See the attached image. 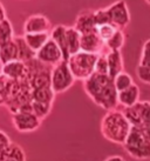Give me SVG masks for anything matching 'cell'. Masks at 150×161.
I'll use <instances>...</instances> for the list:
<instances>
[{
  "instance_id": "22",
  "label": "cell",
  "mask_w": 150,
  "mask_h": 161,
  "mask_svg": "<svg viewBox=\"0 0 150 161\" xmlns=\"http://www.w3.org/2000/svg\"><path fill=\"white\" fill-rule=\"evenodd\" d=\"M56 94L54 93L52 87H46V88H40V90L33 91V101L44 103H52L53 105L54 98Z\"/></svg>"
},
{
  "instance_id": "30",
  "label": "cell",
  "mask_w": 150,
  "mask_h": 161,
  "mask_svg": "<svg viewBox=\"0 0 150 161\" xmlns=\"http://www.w3.org/2000/svg\"><path fill=\"white\" fill-rule=\"evenodd\" d=\"M140 66L150 67V40H147L142 48V55L140 59Z\"/></svg>"
},
{
  "instance_id": "10",
  "label": "cell",
  "mask_w": 150,
  "mask_h": 161,
  "mask_svg": "<svg viewBox=\"0 0 150 161\" xmlns=\"http://www.w3.org/2000/svg\"><path fill=\"white\" fill-rule=\"evenodd\" d=\"M36 59L40 60L41 63L54 67L61 61H63V54L60 47L52 39H49L47 44L36 53Z\"/></svg>"
},
{
  "instance_id": "6",
  "label": "cell",
  "mask_w": 150,
  "mask_h": 161,
  "mask_svg": "<svg viewBox=\"0 0 150 161\" xmlns=\"http://www.w3.org/2000/svg\"><path fill=\"white\" fill-rule=\"evenodd\" d=\"M130 125L137 128H144L150 125V101H140L135 106L122 109Z\"/></svg>"
},
{
  "instance_id": "3",
  "label": "cell",
  "mask_w": 150,
  "mask_h": 161,
  "mask_svg": "<svg viewBox=\"0 0 150 161\" xmlns=\"http://www.w3.org/2000/svg\"><path fill=\"white\" fill-rule=\"evenodd\" d=\"M100 55L87 53L81 51L79 53L72 55L68 60V66L75 80L84 81L95 73L97 59Z\"/></svg>"
},
{
  "instance_id": "4",
  "label": "cell",
  "mask_w": 150,
  "mask_h": 161,
  "mask_svg": "<svg viewBox=\"0 0 150 161\" xmlns=\"http://www.w3.org/2000/svg\"><path fill=\"white\" fill-rule=\"evenodd\" d=\"M123 147L124 151L136 160L150 159V140L141 128L132 127Z\"/></svg>"
},
{
  "instance_id": "36",
  "label": "cell",
  "mask_w": 150,
  "mask_h": 161,
  "mask_svg": "<svg viewBox=\"0 0 150 161\" xmlns=\"http://www.w3.org/2000/svg\"><path fill=\"white\" fill-rule=\"evenodd\" d=\"M146 3H147V4H148V5H150V0H147Z\"/></svg>"
},
{
  "instance_id": "2",
  "label": "cell",
  "mask_w": 150,
  "mask_h": 161,
  "mask_svg": "<svg viewBox=\"0 0 150 161\" xmlns=\"http://www.w3.org/2000/svg\"><path fill=\"white\" fill-rule=\"evenodd\" d=\"M132 126L122 111L113 109L104 114L101 121V134L108 141L122 145L127 141Z\"/></svg>"
},
{
  "instance_id": "27",
  "label": "cell",
  "mask_w": 150,
  "mask_h": 161,
  "mask_svg": "<svg viewBox=\"0 0 150 161\" xmlns=\"http://www.w3.org/2000/svg\"><path fill=\"white\" fill-rule=\"evenodd\" d=\"M117 31H119V28L116 26H114V25H111V24L97 26V34L100 36V38H101L104 42H108V41L110 40Z\"/></svg>"
},
{
  "instance_id": "26",
  "label": "cell",
  "mask_w": 150,
  "mask_h": 161,
  "mask_svg": "<svg viewBox=\"0 0 150 161\" xmlns=\"http://www.w3.org/2000/svg\"><path fill=\"white\" fill-rule=\"evenodd\" d=\"M53 105L52 103H38V101H33L32 103V108H33V113L35 114L40 120L42 121L45 118L49 115V113L52 111Z\"/></svg>"
},
{
  "instance_id": "17",
  "label": "cell",
  "mask_w": 150,
  "mask_h": 161,
  "mask_svg": "<svg viewBox=\"0 0 150 161\" xmlns=\"http://www.w3.org/2000/svg\"><path fill=\"white\" fill-rule=\"evenodd\" d=\"M107 59L109 65V76L114 80L120 73L124 72L123 57L121 51H117V52H109L107 54Z\"/></svg>"
},
{
  "instance_id": "13",
  "label": "cell",
  "mask_w": 150,
  "mask_h": 161,
  "mask_svg": "<svg viewBox=\"0 0 150 161\" xmlns=\"http://www.w3.org/2000/svg\"><path fill=\"white\" fill-rule=\"evenodd\" d=\"M1 75H5L11 80L15 81H22L29 79L27 65L20 60L8 63L6 65H1Z\"/></svg>"
},
{
  "instance_id": "31",
  "label": "cell",
  "mask_w": 150,
  "mask_h": 161,
  "mask_svg": "<svg viewBox=\"0 0 150 161\" xmlns=\"http://www.w3.org/2000/svg\"><path fill=\"white\" fill-rule=\"evenodd\" d=\"M136 73L138 79L147 85H150V67H146V66H137Z\"/></svg>"
},
{
  "instance_id": "20",
  "label": "cell",
  "mask_w": 150,
  "mask_h": 161,
  "mask_svg": "<svg viewBox=\"0 0 150 161\" xmlns=\"http://www.w3.org/2000/svg\"><path fill=\"white\" fill-rule=\"evenodd\" d=\"M66 36L71 57L81 52V34L74 27H66Z\"/></svg>"
},
{
  "instance_id": "35",
  "label": "cell",
  "mask_w": 150,
  "mask_h": 161,
  "mask_svg": "<svg viewBox=\"0 0 150 161\" xmlns=\"http://www.w3.org/2000/svg\"><path fill=\"white\" fill-rule=\"evenodd\" d=\"M142 130L144 132V134L147 135V138L150 140V125L147 126V127H144V128H142Z\"/></svg>"
},
{
  "instance_id": "28",
  "label": "cell",
  "mask_w": 150,
  "mask_h": 161,
  "mask_svg": "<svg viewBox=\"0 0 150 161\" xmlns=\"http://www.w3.org/2000/svg\"><path fill=\"white\" fill-rule=\"evenodd\" d=\"M95 73L100 75H109V65H108V59L107 55H100L97 59Z\"/></svg>"
},
{
  "instance_id": "33",
  "label": "cell",
  "mask_w": 150,
  "mask_h": 161,
  "mask_svg": "<svg viewBox=\"0 0 150 161\" xmlns=\"http://www.w3.org/2000/svg\"><path fill=\"white\" fill-rule=\"evenodd\" d=\"M7 19V14H6V9H5V6L4 4L0 1V23L1 21H4Z\"/></svg>"
},
{
  "instance_id": "11",
  "label": "cell",
  "mask_w": 150,
  "mask_h": 161,
  "mask_svg": "<svg viewBox=\"0 0 150 161\" xmlns=\"http://www.w3.org/2000/svg\"><path fill=\"white\" fill-rule=\"evenodd\" d=\"M81 51L97 55H107L109 53L106 42L100 38L97 31L90 34L81 36Z\"/></svg>"
},
{
  "instance_id": "21",
  "label": "cell",
  "mask_w": 150,
  "mask_h": 161,
  "mask_svg": "<svg viewBox=\"0 0 150 161\" xmlns=\"http://www.w3.org/2000/svg\"><path fill=\"white\" fill-rule=\"evenodd\" d=\"M14 40L18 45V49H19V60L22 61V63H28L33 59L36 58V53L33 51V49L27 45L26 40L24 36H15Z\"/></svg>"
},
{
  "instance_id": "7",
  "label": "cell",
  "mask_w": 150,
  "mask_h": 161,
  "mask_svg": "<svg viewBox=\"0 0 150 161\" xmlns=\"http://www.w3.org/2000/svg\"><path fill=\"white\" fill-rule=\"evenodd\" d=\"M109 13L111 25L116 26L119 30H123L130 23V13H129L127 3L123 0L115 1L114 4L107 7Z\"/></svg>"
},
{
  "instance_id": "5",
  "label": "cell",
  "mask_w": 150,
  "mask_h": 161,
  "mask_svg": "<svg viewBox=\"0 0 150 161\" xmlns=\"http://www.w3.org/2000/svg\"><path fill=\"white\" fill-rule=\"evenodd\" d=\"M74 82L75 78L72 74L67 61H61L54 66L52 69V90L54 93L60 94L66 92L74 85Z\"/></svg>"
},
{
  "instance_id": "19",
  "label": "cell",
  "mask_w": 150,
  "mask_h": 161,
  "mask_svg": "<svg viewBox=\"0 0 150 161\" xmlns=\"http://www.w3.org/2000/svg\"><path fill=\"white\" fill-rule=\"evenodd\" d=\"M27 45L29 46L35 53L42 48L47 41L51 39V33H40V34H24Z\"/></svg>"
},
{
  "instance_id": "34",
  "label": "cell",
  "mask_w": 150,
  "mask_h": 161,
  "mask_svg": "<svg viewBox=\"0 0 150 161\" xmlns=\"http://www.w3.org/2000/svg\"><path fill=\"white\" fill-rule=\"evenodd\" d=\"M104 161H126L120 155H111V157H108Z\"/></svg>"
},
{
  "instance_id": "14",
  "label": "cell",
  "mask_w": 150,
  "mask_h": 161,
  "mask_svg": "<svg viewBox=\"0 0 150 161\" xmlns=\"http://www.w3.org/2000/svg\"><path fill=\"white\" fill-rule=\"evenodd\" d=\"M51 39L60 47L62 54H63V61H67V63H68V60L71 58V54H69L68 44H67L66 26H63V25H57V26L53 27V30L51 32Z\"/></svg>"
},
{
  "instance_id": "18",
  "label": "cell",
  "mask_w": 150,
  "mask_h": 161,
  "mask_svg": "<svg viewBox=\"0 0 150 161\" xmlns=\"http://www.w3.org/2000/svg\"><path fill=\"white\" fill-rule=\"evenodd\" d=\"M0 161H26V154L20 145L13 142L7 149L0 152Z\"/></svg>"
},
{
  "instance_id": "24",
  "label": "cell",
  "mask_w": 150,
  "mask_h": 161,
  "mask_svg": "<svg viewBox=\"0 0 150 161\" xmlns=\"http://www.w3.org/2000/svg\"><path fill=\"white\" fill-rule=\"evenodd\" d=\"M124 42H126V34L123 30H119L110 40L106 42V45L109 52H117L121 51V48L124 46Z\"/></svg>"
},
{
  "instance_id": "25",
  "label": "cell",
  "mask_w": 150,
  "mask_h": 161,
  "mask_svg": "<svg viewBox=\"0 0 150 161\" xmlns=\"http://www.w3.org/2000/svg\"><path fill=\"white\" fill-rule=\"evenodd\" d=\"M114 84L117 92L120 93V92H123V91L128 90L129 87H131L135 82L132 80L131 75H129L127 72H122L114 79Z\"/></svg>"
},
{
  "instance_id": "8",
  "label": "cell",
  "mask_w": 150,
  "mask_h": 161,
  "mask_svg": "<svg viewBox=\"0 0 150 161\" xmlns=\"http://www.w3.org/2000/svg\"><path fill=\"white\" fill-rule=\"evenodd\" d=\"M12 122L18 132L28 133L38 130L42 121L33 112H19L12 115Z\"/></svg>"
},
{
  "instance_id": "23",
  "label": "cell",
  "mask_w": 150,
  "mask_h": 161,
  "mask_svg": "<svg viewBox=\"0 0 150 161\" xmlns=\"http://www.w3.org/2000/svg\"><path fill=\"white\" fill-rule=\"evenodd\" d=\"M14 38H15V36H14L12 23L8 19L1 21L0 23V45L14 40Z\"/></svg>"
},
{
  "instance_id": "12",
  "label": "cell",
  "mask_w": 150,
  "mask_h": 161,
  "mask_svg": "<svg viewBox=\"0 0 150 161\" xmlns=\"http://www.w3.org/2000/svg\"><path fill=\"white\" fill-rule=\"evenodd\" d=\"M81 36L90 34L97 31L96 20H95V11L93 9H82L75 20L73 26Z\"/></svg>"
},
{
  "instance_id": "9",
  "label": "cell",
  "mask_w": 150,
  "mask_h": 161,
  "mask_svg": "<svg viewBox=\"0 0 150 161\" xmlns=\"http://www.w3.org/2000/svg\"><path fill=\"white\" fill-rule=\"evenodd\" d=\"M52 25L49 19L44 14H32L26 19L24 24V34H40L51 33Z\"/></svg>"
},
{
  "instance_id": "29",
  "label": "cell",
  "mask_w": 150,
  "mask_h": 161,
  "mask_svg": "<svg viewBox=\"0 0 150 161\" xmlns=\"http://www.w3.org/2000/svg\"><path fill=\"white\" fill-rule=\"evenodd\" d=\"M95 20H96L97 26H102V25H107L110 23V18H109V13L106 8H100L95 11Z\"/></svg>"
},
{
  "instance_id": "15",
  "label": "cell",
  "mask_w": 150,
  "mask_h": 161,
  "mask_svg": "<svg viewBox=\"0 0 150 161\" xmlns=\"http://www.w3.org/2000/svg\"><path fill=\"white\" fill-rule=\"evenodd\" d=\"M140 87L134 84L128 90L119 93V103L123 108H129L140 103Z\"/></svg>"
},
{
  "instance_id": "1",
  "label": "cell",
  "mask_w": 150,
  "mask_h": 161,
  "mask_svg": "<svg viewBox=\"0 0 150 161\" xmlns=\"http://www.w3.org/2000/svg\"><path fill=\"white\" fill-rule=\"evenodd\" d=\"M83 90L99 107L109 112L116 109L119 103V92L116 90L114 80L109 75H93L83 81Z\"/></svg>"
},
{
  "instance_id": "16",
  "label": "cell",
  "mask_w": 150,
  "mask_h": 161,
  "mask_svg": "<svg viewBox=\"0 0 150 161\" xmlns=\"http://www.w3.org/2000/svg\"><path fill=\"white\" fill-rule=\"evenodd\" d=\"M0 59L1 65H6L8 63L18 61L19 60V49L15 40H12L6 44L0 45Z\"/></svg>"
},
{
  "instance_id": "32",
  "label": "cell",
  "mask_w": 150,
  "mask_h": 161,
  "mask_svg": "<svg viewBox=\"0 0 150 161\" xmlns=\"http://www.w3.org/2000/svg\"><path fill=\"white\" fill-rule=\"evenodd\" d=\"M12 140L9 138V135L6 134L5 130H0V152L5 151L12 145Z\"/></svg>"
}]
</instances>
